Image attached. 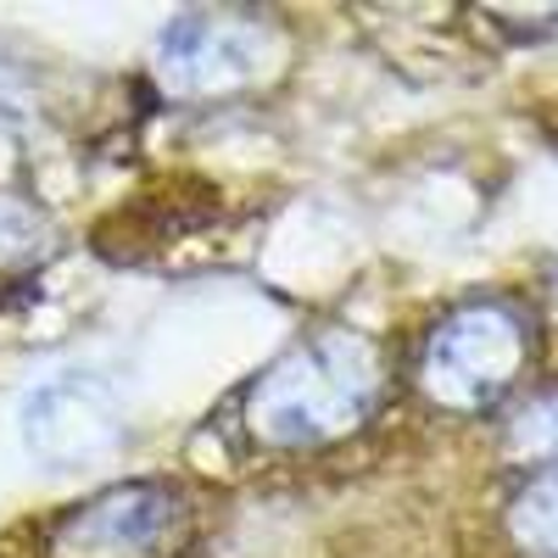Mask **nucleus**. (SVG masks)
I'll list each match as a JSON object with an SVG mask.
<instances>
[{"mask_svg":"<svg viewBox=\"0 0 558 558\" xmlns=\"http://www.w3.org/2000/svg\"><path fill=\"white\" fill-rule=\"evenodd\" d=\"M386 397V357L357 330H318L279 352L246 386L241 418L274 452L336 447L375 418Z\"/></svg>","mask_w":558,"mask_h":558,"instance_id":"f257e3e1","label":"nucleus"},{"mask_svg":"<svg viewBox=\"0 0 558 558\" xmlns=\"http://www.w3.org/2000/svg\"><path fill=\"white\" fill-rule=\"evenodd\" d=\"M536 363V318L508 296L452 307L418 352V391L447 413H486L514 397Z\"/></svg>","mask_w":558,"mask_h":558,"instance_id":"f03ea898","label":"nucleus"},{"mask_svg":"<svg viewBox=\"0 0 558 558\" xmlns=\"http://www.w3.org/2000/svg\"><path fill=\"white\" fill-rule=\"evenodd\" d=\"M196 497L179 481H118L68 508L45 536V558H173L191 542Z\"/></svg>","mask_w":558,"mask_h":558,"instance_id":"7ed1b4c3","label":"nucleus"},{"mask_svg":"<svg viewBox=\"0 0 558 558\" xmlns=\"http://www.w3.org/2000/svg\"><path fill=\"white\" fill-rule=\"evenodd\" d=\"M279 62H286V39L274 23L246 12H191L162 34L157 78L179 101H207L274 78Z\"/></svg>","mask_w":558,"mask_h":558,"instance_id":"20e7f679","label":"nucleus"},{"mask_svg":"<svg viewBox=\"0 0 558 558\" xmlns=\"http://www.w3.org/2000/svg\"><path fill=\"white\" fill-rule=\"evenodd\" d=\"M123 436L118 397L96 375H57L23 408V441L45 470H89Z\"/></svg>","mask_w":558,"mask_h":558,"instance_id":"39448f33","label":"nucleus"},{"mask_svg":"<svg viewBox=\"0 0 558 558\" xmlns=\"http://www.w3.org/2000/svg\"><path fill=\"white\" fill-rule=\"evenodd\" d=\"M502 525L525 558H558V470L525 475L502 508Z\"/></svg>","mask_w":558,"mask_h":558,"instance_id":"423d86ee","label":"nucleus"},{"mask_svg":"<svg viewBox=\"0 0 558 558\" xmlns=\"http://www.w3.org/2000/svg\"><path fill=\"white\" fill-rule=\"evenodd\" d=\"M508 452H514L531 475L558 470V391H542L514 413V425H508Z\"/></svg>","mask_w":558,"mask_h":558,"instance_id":"0eeeda50","label":"nucleus"},{"mask_svg":"<svg viewBox=\"0 0 558 558\" xmlns=\"http://www.w3.org/2000/svg\"><path fill=\"white\" fill-rule=\"evenodd\" d=\"M45 252H51V229H45V218L17 202V196H0V274H17L28 263H39Z\"/></svg>","mask_w":558,"mask_h":558,"instance_id":"6e6552de","label":"nucleus"}]
</instances>
